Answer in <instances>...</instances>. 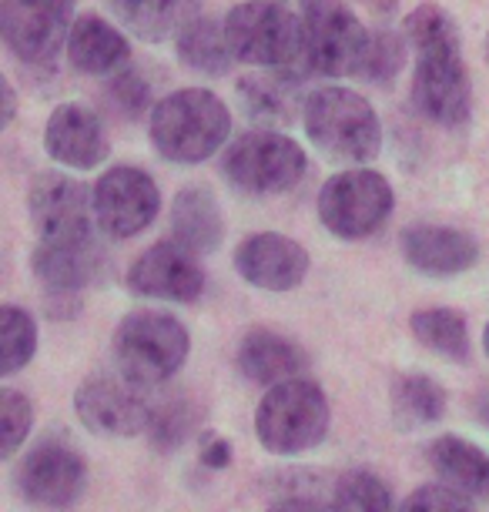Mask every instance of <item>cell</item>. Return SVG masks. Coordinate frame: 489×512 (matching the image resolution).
<instances>
[{"mask_svg": "<svg viewBox=\"0 0 489 512\" xmlns=\"http://www.w3.org/2000/svg\"><path fill=\"white\" fill-rule=\"evenodd\" d=\"M362 4H366L369 11H376V14L386 17V14L396 11V7H399V0H362Z\"/></svg>", "mask_w": 489, "mask_h": 512, "instance_id": "obj_39", "label": "cell"}, {"mask_svg": "<svg viewBox=\"0 0 489 512\" xmlns=\"http://www.w3.org/2000/svg\"><path fill=\"white\" fill-rule=\"evenodd\" d=\"M238 369L248 382L255 385H278L299 379V375L309 369V355H305L292 338L278 335V332H265V328H255L242 338L238 345Z\"/></svg>", "mask_w": 489, "mask_h": 512, "instance_id": "obj_22", "label": "cell"}, {"mask_svg": "<svg viewBox=\"0 0 489 512\" xmlns=\"http://www.w3.org/2000/svg\"><path fill=\"white\" fill-rule=\"evenodd\" d=\"M235 272L262 292H292L309 275V251L285 235L262 231L235 248Z\"/></svg>", "mask_w": 489, "mask_h": 512, "instance_id": "obj_16", "label": "cell"}, {"mask_svg": "<svg viewBox=\"0 0 489 512\" xmlns=\"http://www.w3.org/2000/svg\"><path fill=\"white\" fill-rule=\"evenodd\" d=\"M74 0H0V34L27 67L54 64L74 27Z\"/></svg>", "mask_w": 489, "mask_h": 512, "instance_id": "obj_11", "label": "cell"}, {"mask_svg": "<svg viewBox=\"0 0 489 512\" xmlns=\"http://www.w3.org/2000/svg\"><path fill=\"white\" fill-rule=\"evenodd\" d=\"M17 492L44 512H64L88 489V462L61 439H44L14 469Z\"/></svg>", "mask_w": 489, "mask_h": 512, "instance_id": "obj_10", "label": "cell"}, {"mask_svg": "<svg viewBox=\"0 0 489 512\" xmlns=\"http://www.w3.org/2000/svg\"><path fill=\"white\" fill-rule=\"evenodd\" d=\"M195 425H198V412L188 399L161 402L155 405V415H151L148 425L151 446L158 452H175L178 446H185V439L195 432Z\"/></svg>", "mask_w": 489, "mask_h": 512, "instance_id": "obj_32", "label": "cell"}, {"mask_svg": "<svg viewBox=\"0 0 489 512\" xmlns=\"http://www.w3.org/2000/svg\"><path fill=\"white\" fill-rule=\"evenodd\" d=\"M402 34L416 54L412 101L419 114L443 128H459L469 118L473 94L456 21L439 4H419L402 24Z\"/></svg>", "mask_w": 489, "mask_h": 512, "instance_id": "obj_1", "label": "cell"}, {"mask_svg": "<svg viewBox=\"0 0 489 512\" xmlns=\"http://www.w3.org/2000/svg\"><path fill=\"white\" fill-rule=\"evenodd\" d=\"M483 349H486V359H489V325H486V332H483Z\"/></svg>", "mask_w": 489, "mask_h": 512, "instance_id": "obj_41", "label": "cell"}, {"mask_svg": "<svg viewBox=\"0 0 489 512\" xmlns=\"http://www.w3.org/2000/svg\"><path fill=\"white\" fill-rule=\"evenodd\" d=\"M128 288L138 298L191 305L205 292V268L198 265L195 251L181 241H158L141 258H134Z\"/></svg>", "mask_w": 489, "mask_h": 512, "instance_id": "obj_15", "label": "cell"}, {"mask_svg": "<svg viewBox=\"0 0 489 512\" xmlns=\"http://www.w3.org/2000/svg\"><path fill=\"white\" fill-rule=\"evenodd\" d=\"M201 0H108V11L121 27L148 44L175 37L181 27L198 17Z\"/></svg>", "mask_w": 489, "mask_h": 512, "instance_id": "obj_24", "label": "cell"}, {"mask_svg": "<svg viewBox=\"0 0 489 512\" xmlns=\"http://www.w3.org/2000/svg\"><path fill=\"white\" fill-rule=\"evenodd\" d=\"M94 218H98L101 235L108 238H134L141 235L151 221L158 218L161 191L155 178L131 164H118V168L104 171L94 181Z\"/></svg>", "mask_w": 489, "mask_h": 512, "instance_id": "obj_13", "label": "cell"}, {"mask_svg": "<svg viewBox=\"0 0 489 512\" xmlns=\"http://www.w3.org/2000/svg\"><path fill=\"white\" fill-rule=\"evenodd\" d=\"M0 425H4V442H0V456L14 459L17 449L24 446L34 429V402L24 392L4 389L0 392Z\"/></svg>", "mask_w": 489, "mask_h": 512, "instance_id": "obj_33", "label": "cell"}, {"mask_svg": "<svg viewBox=\"0 0 489 512\" xmlns=\"http://www.w3.org/2000/svg\"><path fill=\"white\" fill-rule=\"evenodd\" d=\"M406 47H409L406 34L372 31L356 77L366 84H376V88H392L402 71V64H406Z\"/></svg>", "mask_w": 489, "mask_h": 512, "instance_id": "obj_30", "label": "cell"}, {"mask_svg": "<svg viewBox=\"0 0 489 512\" xmlns=\"http://www.w3.org/2000/svg\"><path fill=\"white\" fill-rule=\"evenodd\" d=\"M302 124L309 141L329 161L366 164L382 148V124L376 108L349 88H319L305 98Z\"/></svg>", "mask_w": 489, "mask_h": 512, "instance_id": "obj_4", "label": "cell"}, {"mask_svg": "<svg viewBox=\"0 0 489 512\" xmlns=\"http://www.w3.org/2000/svg\"><path fill=\"white\" fill-rule=\"evenodd\" d=\"M329 399L309 379L272 385L255 412V436L272 456H302L329 436Z\"/></svg>", "mask_w": 489, "mask_h": 512, "instance_id": "obj_6", "label": "cell"}, {"mask_svg": "<svg viewBox=\"0 0 489 512\" xmlns=\"http://www.w3.org/2000/svg\"><path fill=\"white\" fill-rule=\"evenodd\" d=\"M104 101L111 104L121 118H141L151 108V84L138 67H124V71L111 74L108 88H104Z\"/></svg>", "mask_w": 489, "mask_h": 512, "instance_id": "obj_34", "label": "cell"}, {"mask_svg": "<svg viewBox=\"0 0 489 512\" xmlns=\"http://www.w3.org/2000/svg\"><path fill=\"white\" fill-rule=\"evenodd\" d=\"M389 409L392 422L402 432H416L426 425L439 422L446 415V392L443 385L429 375H402L392 382L389 392Z\"/></svg>", "mask_w": 489, "mask_h": 512, "instance_id": "obj_27", "label": "cell"}, {"mask_svg": "<svg viewBox=\"0 0 489 512\" xmlns=\"http://www.w3.org/2000/svg\"><path fill=\"white\" fill-rule=\"evenodd\" d=\"M479 419L489 422V399H483V409H479Z\"/></svg>", "mask_w": 489, "mask_h": 512, "instance_id": "obj_40", "label": "cell"}, {"mask_svg": "<svg viewBox=\"0 0 489 512\" xmlns=\"http://www.w3.org/2000/svg\"><path fill=\"white\" fill-rule=\"evenodd\" d=\"M302 31L309 74L345 77L356 74L366 54L369 31L342 0H302Z\"/></svg>", "mask_w": 489, "mask_h": 512, "instance_id": "obj_9", "label": "cell"}, {"mask_svg": "<svg viewBox=\"0 0 489 512\" xmlns=\"http://www.w3.org/2000/svg\"><path fill=\"white\" fill-rule=\"evenodd\" d=\"M265 512H325L319 502H312V499H302V496H295V499H278L272 502Z\"/></svg>", "mask_w": 489, "mask_h": 512, "instance_id": "obj_37", "label": "cell"}, {"mask_svg": "<svg viewBox=\"0 0 489 512\" xmlns=\"http://www.w3.org/2000/svg\"><path fill=\"white\" fill-rule=\"evenodd\" d=\"M0 342H4L0 372L4 375L21 372L37 352V322L24 312V308L4 305V312H0Z\"/></svg>", "mask_w": 489, "mask_h": 512, "instance_id": "obj_31", "label": "cell"}, {"mask_svg": "<svg viewBox=\"0 0 489 512\" xmlns=\"http://www.w3.org/2000/svg\"><path fill=\"white\" fill-rule=\"evenodd\" d=\"M486 61H489V41H486Z\"/></svg>", "mask_w": 489, "mask_h": 512, "instance_id": "obj_42", "label": "cell"}, {"mask_svg": "<svg viewBox=\"0 0 489 512\" xmlns=\"http://www.w3.org/2000/svg\"><path fill=\"white\" fill-rule=\"evenodd\" d=\"M151 144L171 164H201L225 148L232 114L225 101L205 88H185L151 108Z\"/></svg>", "mask_w": 489, "mask_h": 512, "instance_id": "obj_2", "label": "cell"}, {"mask_svg": "<svg viewBox=\"0 0 489 512\" xmlns=\"http://www.w3.org/2000/svg\"><path fill=\"white\" fill-rule=\"evenodd\" d=\"M27 211L41 241H67L94 235V191H88L78 178L61 171H44L34 178L27 191Z\"/></svg>", "mask_w": 489, "mask_h": 512, "instance_id": "obj_14", "label": "cell"}, {"mask_svg": "<svg viewBox=\"0 0 489 512\" xmlns=\"http://www.w3.org/2000/svg\"><path fill=\"white\" fill-rule=\"evenodd\" d=\"M0 98H4V128L14 121V114H17V98H14V88H11V81H0Z\"/></svg>", "mask_w": 489, "mask_h": 512, "instance_id": "obj_38", "label": "cell"}, {"mask_svg": "<svg viewBox=\"0 0 489 512\" xmlns=\"http://www.w3.org/2000/svg\"><path fill=\"white\" fill-rule=\"evenodd\" d=\"M225 34L242 64L282 71L299 81L309 77L302 14L282 0H245L232 7L225 17Z\"/></svg>", "mask_w": 489, "mask_h": 512, "instance_id": "obj_3", "label": "cell"}, {"mask_svg": "<svg viewBox=\"0 0 489 512\" xmlns=\"http://www.w3.org/2000/svg\"><path fill=\"white\" fill-rule=\"evenodd\" d=\"M392 185L379 171L349 168L332 175L319 191V218L335 238L359 241L386 225L392 215Z\"/></svg>", "mask_w": 489, "mask_h": 512, "instance_id": "obj_8", "label": "cell"}, {"mask_svg": "<svg viewBox=\"0 0 489 512\" xmlns=\"http://www.w3.org/2000/svg\"><path fill=\"white\" fill-rule=\"evenodd\" d=\"M175 54L178 61L191 67L198 74L208 77H222L232 71V64L238 61L232 51V41L225 34V21L218 24L212 17H195L175 34Z\"/></svg>", "mask_w": 489, "mask_h": 512, "instance_id": "obj_26", "label": "cell"}, {"mask_svg": "<svg viewBox=\"0 0 489 512\" xmlns=\"http://www.w3.org/2000/svg\"><path fill=\"white\" fill-rule=\"evenodd\" d=\"M191 352L188 328L175 315L158 312V308H138L124 315L114 328L111 355L124 379L145 385H161L185 365Z\"/></svg>", "mask_w": 489, "mask_h": 512, "instance_id": "obj_5", "label": "cell"}, {"mask_svg": "<svg viewBox=\"0 0 489 512\" xmlns=\"http://www.w3.org/2000/svg\"><path fill=\"white\" fill-rule=\"evenodd\" d=\"M108 268V258L98 238H67V241H37L34 275L41 278L47 292L81 295V288L98 282Z\"/></svg>", "mask_w": 489, "mask_h": 512, "instance_id": "obj_19", "label": "cell"}, {"mask_svg": "<svg viewBox=\"0 0 489 512\" xmlns=\"http://www.w3.org/2000/svg\"><path fill=\"white\" fill-rule=\"evenodd\" d=\"M67 61L81 74L111 77L131 64V44L104 17L81 14L71 27V37H67Z\"/></svg>", "mask_w": 489, "mask_h": 512, "instance_id": "obj_21", "label": "cell"}, {"mask_svg": "<svg viewBox=\"0 0 489 512\" xmlns=\"http://www.w3.org/2000/svg\"><path fill=\"white\" fill-rule=\"evenodd\" d=\"M409 328L423 349L443 355L449 362H469V325L453 308H419L409 318Z\"/></svg>", "mask_w": 489, "mask_h": 512, "instance_id": "obj_28", "label": "cell"}, {"mask_svg": "<svg viewBox=\"0 0 489 512\" xmlns=\"http://www.w3.org/2000/svg\"><path fill=\"white\" fill-rule=\"evenodd\" d=\"M299 77L282 74V71H262L245 74L238 81V108H242L245 121H252L255 128L278 131L295 124V118H302L305 101L299 91Z\"/></svg>", "mask_w": 489, "mask_h": 512, "instance_id": "obj_20", "label": "cell"}, {"mask_svg": "<svg viewBox=\"0 0 489 512\" xmlns=\"http://www.w3.org/2000/svg\"><path fill=\"white\" fill-rule=\"evenodd\" d=\"M332 512H396L389 486L369 469L342 472L332 492Z\"/></svg>", "mask_w": 489, "mask_h": 512, "instance_id": "obj_29", "label": "cell"}, {"mask_svg": "<svg viewBox=\"0 0 489 512\" xmlns=\"http://www.w3.org/2000/svg\"><path fill=\"white\" fill-rule=\"evenodd\" d=\"M399 512H476L469 506V496L453 486H419L409 492Z\"/></svg>", "mask_w": 489, "mask_h": 512, "instance_id": "obj_35", "label": "cell"}, {"mask_svg": "<svg viewBox=\"0 0 489 512\" xmlns=\"http://www.w3.org/2000/svg\"><path fill=\"white\" fill-rule=\"evenodd\" d=\"M74 412L84 429L108 439H131L148 432L155 405L148 402L145 385L124 375H91L74 392Z\"/></svg>", "mask_w": 489, "mask_h": 512, "instance_id": "obj_12", "label": "cell"}, {"mask_svg": "<svg viewBox=\"0 0 489 512\" xmlns=\"http://www.w3.org/2000/svg\"><path fill=\"white\" fill-rule=\"evenodd\" d=\"M406 262L423 275L453 278L479 262V241L446 225H409L399 238Z\"/></svg>", "mask_w": 489, "mask_h": 512, "instance_id": "obj_18", "label": "cell"}, {"mask_svg": "<svg viewBox=\"0 0 489 512\" xmlns=\"http://www.w3.org/2000/svg\"><path fill=\"white\" fill-rule=\"evenodd\" d=\"M171 235L185 248L195 251V255H208V251L222 245L225 218L212 191L201 185L178 191L175 205H171Z\"/></svg>", "mask_w": 489, "mask_h": 512, "instance_id": "obj_23", "label": "cell"}, {"mask_svg": "<svg viewBox=\"0 0 489 512\" xmlns=\"http://www.w3.org/2000/svg\"><path fill=\"white\" fill-rule=\"evenodd\" d=\"M436 476L466 496L489 499V452L463 436H439L426 452Z\"/></svg>", "mask_w": 489, "mask_h": 512, "instance_id": "obj_25", "label": "cell"}, {"mask_svg": "<svg viewBox=\"0 0 489 512\" xmlns=\"http://www.w3.org/2000/svg\"><path fill=\"white\" fill-rule=\"evenodd\" d=\"M44 151L51 154L57 164L74 171H91L108 161V134H104L101 118L84 104L67 101L47 118L44 128Z\"/></svg>", "mask_w": 489, "mask_h": 512, "instance_id": "obj_17", "label": "cell"}, {"mask_svg": "<svg viewBox=\"0 0 489 512\" xmlns=\"http://www.w3.org/2000/svg\"><path fill=\"white\" fill-rule=\"evenodd\" d=\"M309 168L302 144H295L289 134L255 128L242 134L235 144H228L222 158V175L235 191L252 198L282 195L295 188Z\"/></svg>", "mask_w": 489, "mask_h": 512, "instance_id": "obj_7", "label": "cell"}, {"mask_svg": "<svg viewBox=\"0 0 489 512\" xmlns=\"http://www.w3.org/2000/svg\"><path fill=\"white\" fill-rule=\"evenodd\" d=\"M198 459H201V466H208V469H228L232 466V442L225 436H218V432H205V436L198 439Z\"/></svg>", "mask_w": 489, "mask_h": 512, "instance_id": "obj_36", "label": "cell"}]
</instances>
